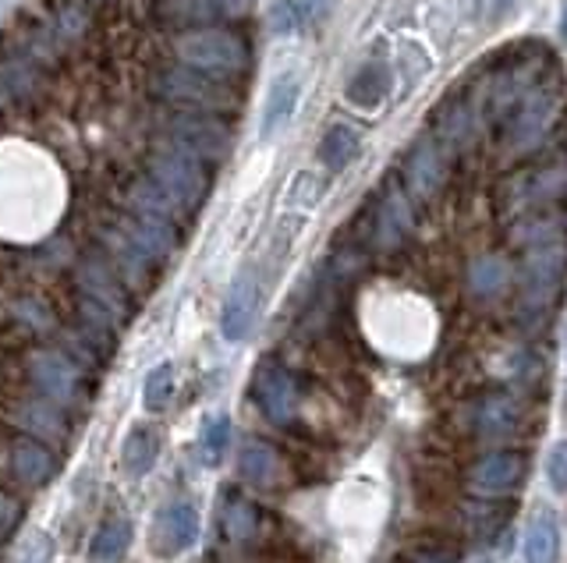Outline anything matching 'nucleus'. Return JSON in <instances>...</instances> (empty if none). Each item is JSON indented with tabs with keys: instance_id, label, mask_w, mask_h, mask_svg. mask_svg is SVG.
I'll return each mask as SVG.
<instances>
[{
	"instance_id": "1",
	"label": "nucleus",
	"mask_w": 567,
	"mask_h": 563,
	"mask_svg": "<svg viewBox=\"0 0 567 563\" xmlns=\"http://www.w3.org/2000/svg\"><path fill=\"white\" fill-rule=\"evenodd\" d=\"M564 273H567V242L564 238L525 248V259H521L518 316L543 319L549 313V305L557 302Z\"/></svg>"
},
{
	"instance_id": "2",
	"label": "nucleus",
	"mask_w": 567,
	"mask_h": 563,
	"mask_svg": "<svg viewBox=\"0 0 567 563\" xmlns=\"http://www.w3.org/2000/svg\"><path fill=\"white\" fill-rule=\"evenodd\" d=\"M149 181L188 216L199 210L206 191H210V171H206L199 156H192L182 145L171 142L149 156Z\"/></svg>"
},
{
	"instance_id": "3",
	"label": "nucleus",
	"mask_w": 567,
	"mask_h": 563,
	"mask_svg": "<svg viewBox=\"0 0 567 563\" xmlns=\"http://www.w3.org/2000/svg\"><path fill=\"white\" fill-rule=\"evenodd\" d=\"M174 50L202 75H242L248 68V43L231 28H192L177 36Z\"/></svg>"
},
{
	"instance_id": "4",
	"label": "nucleus",
	"mask_w": 567,
	"mask_h": 563,
	"mask_svg": "<svg viewBox=\"0 0 567 563\" xmlns=\"http://www.w3.org/2000/svg\"><path fill=\"white\" fill-rule=\"evenodd\" d=\"M28 383L47 404H79L85 401V373L65 351L36 348L28 354Z\"/></svg>"
},
{
	"instance_id": "5",
	"label": "nucleus",
	"mask_w": 567,
	"mask_h": 563,
	"mask_svg": "<svg viewBox=\"0 0 567 563\" xmlns=\"http://www.w3.org/2000/svg\"><path fill=\"white\" fill-rule=\"evenodd\" d=\"M557 117H560V96H557V89L535 85L532 93L511 110V117L504 121L507 145H511L514 153L535 150V145H540L549 136V128L557 125Z\"/></svg>"
},
{
	"instance_id": "6",
	"label": "nucleus",
	"mask_w": 567,
	"mask_h": 563,
	"mask_svg": "<svg viewBox=\"0 0 567 563\" xmlns=\"http://www.w3.org/2000/svg\"><path fill=\"white\" fill-rule=\"evenodd\" d=\"M529 482V457L518 450H494L468 471V489L479 500H511Z\"/></svg>"
},
{
	"instance_id": "7",
	"label": "nucleus",
	"mask_w": 567,
	"mask_h": 563,
	"mask_svg": "<svg viewBox=\"0 0 567 563\" xmlns=\"http://www.w3.org/2000/svg\"><path fill=\"white\" fill-rule=\"evenodd\" d=\"M252 401L274 425H291L302 408V390H298L291 368H284L280 362H263L252 376Z\"/></svg>"
},
{
	"instance_id": "8",
	"label": "nucleus",
	"mask_w": 567,
	"mask_h": 563,
	"mask_svg": "<svg viewBox=\"0 0 567 563\" xmlns=\"http://www.w3.org/2000/svg\"><path fill=\"white\" fill-rule=\"evenodd\" d=\"M567 199V163H546L525 174H514L504 185V210H532V206Z\"/></svg>"
},
{
	"instance_id": "9",
	"label": "nucleus",
	"mask_w": 567,
	"mask_h": 563,
	"mask_svg": "<svg viewBox=\"0 0 567 563\" xmlns=\"http://www.w3.org/2000/svg\"><path fill=\"white\" fill-rule=\"evenodd\" d=\"M401 181H405L408 199L432 202L447 185V153L437 139H419L405 153V167H401Z\"/></svg>"
},
{
	"instance_id": "10",
	"label": "nucleus",
	"mask_w": 567,
	"mask_h": 563,
	"mask_svg": "<svg viewBox=\"0 0 567 563\" xmlns=\"http://www.w3.org/2000/svg\"><path fill=\"white\" fill-rule=\"evenodd\" d=\"M199 542V511L188 500H174L160 507L153 531H149V550L160 560H174Z\"/></svg>"
},
{
	"instance_id": "11",
	"label": "nucleus",
	"mask_w": 567,
	"mask_h": 563,
	"mask_svg": "<svg viewBox=\"0 0 567 563\" xmlns=\"http://www.w3.org/2000/svg\"><path fill=\"white\" fill-rule=\"evenodd\" d=\"M160 93L174 99V103H185V107H196L199 114H210L228 107L234 99V93L223 82L202 75L196 68H177V71H163L160 75Z\"/></svg>"
},
{
	"instance_id": "12",
	"label": "nucleus",
	"mask_w": 567,
	"mask_h": 563,
	"mask_svg": "<svg viewBox=\"0 0 567 563\" xmlns=\"http://www.w3.org/2000/svg\"><path fill=\"white\" fill-rule=\"evenodd\" d=\"M171 142L182 145L185 153L199 156L202 163L210 160H223L231 145V131L223 128L213 114H177L171 125Z\"/></svg>"
},
{
	"instance_id": "13",
	"label": "nucleus",
	"mask_w": 567,
	"mask_h": 563,
	"mask_svg": "<svg viewBox=\"0 0 567 563\" xmlns=\"http://www.w3.org/2000/svg\"><path fill=\"white\" fill-rule=\"evenodd\" d=\"M259 316V277L256 270H242L228 288V298H223L220 308V333L231 344H242V340L252 333Z\"/></svg>"
},
{
	"instance_id": "14",
	"label": "nucleus",
	"mask_w": 567,
	"mask_h": 563,
	"mask_svg": "<svg viewBox=\"0 0 567 563\" xmlns=\"http://www.w3.org/2000/svg\"><path fill=\"white\" fill-rule=\"evenodd\" d=\"M415 231V210L408 191H401L397 185L383 188V199L377 206V220H372V242L383 251H394L408 242V234Z\"/></svg>"
},
{
	"instance_id": "15",
	"label": "nucleus",
	"mask_w": 567,
	"mask_h": 563,
	"mask_svg": "<svg viewBox=\"0 0 567 563\" xmlns=\"http://www.w3.org/2000/svg\"><path fill=\"white\" fill-rule=\"evenodd\" d=\"M8 457H11V476L19 482H25V485H33V489L50 485L54 476H57L54 450L36 436H14Z\"/></svg>"
},
{
	"instance_id": "16",
	"label": "nucleus",
	"mask_w": 567,
	"mask_h": 563,
	"mask_svg": "<svg viewBox=\"0 0 567 563\" xmlns=\"http://www.w3.org/2000/svg\"><path fill=\"white\" fill-rule=\"evenodd\" d=\"M252 0H167L163 4V22L167 25H213L248 14Z\"/></svg>"
},
{
	"instance_id": "17",
	"label": "nucleus",
	"mask_w": 567,
	"mask_h": 563,
	"mask_svg": "<svg viewBox=\"0 0 567 563\" xmlns=\"http://www.w3.org/2000/svg\"><path fill=\"white\" fill-rule=\"evenodd\" d=\"M259 528H263V514L256 503H252L245 493H238V489H228L220 500V531H223V539H228V546L256 542Z\"/></svg>"
},
{
	"instance_id": "18",
	"label": "nucleus",
	"mask_w": 567,
	"mask_h": 563,
	"mask_svg": "<svg viewBox=\"0 0 567 563\" xmlns=\"http://www.w3.org/2000/svg\"><path fill=\"white\" fill-rule=\"evenodd\" d=\"M525 411L511 394H489L475 404V433L483 439H507L521 429Z\"/></svg>"
},
{
	"instance_id": "19",
	"label": "nucleus",
	"mask_w": 567,
	"mask_h": 563,
	"mask_svg": "<svg viewBox=\"0 0 567 563\" xmlns=\"http://www.w3.org/2000/svg\"><path fill=\"white\" fill-rule=\"evenodd\" d=\"M298 96H302V82L291 71H284V75L274 79L270 93H266V107H263V117H259V139L270 142L274 136H280L284 125L294 117V107H298Z\"/></svg>"
},
{
	"instance_id": "20",
	"label": "nucleus",
	"mask_w": 567,
	"mask_h": 563,
	"mask_svg": "<svg viewBox=\"0 0 567 563\" xmlns=\"http://www.w3.org/2000/svg\"><path fill=\"white\" fill-rule=\"evenodd\" d=\"M238 476L256 489H270L280 476V454L266 439H245L242 454H238Z\"/></svg>"
},
{
	"instance_id": "21",
	"label": "nucleus",
	"mask_w": 567,
	"mask_h": 563,
	"mask_svg": "<svg viewBox=\"0 0 567 563\" xmlns=\"http://www.w3.org/2000/svg\"><path fill=\"white\" fill-rule=\"evenodd\" d=\"M437 128L447 150H458V153L468 150L475 142V107L465 99H447L437 114Z\"/></svg>"
},
{
	"instance_id": "22",
	"label": "nucleus",
	"mask_w": 567,
	"mask_h": 563,
	"mask_svg": "<svg viewBox=\"0 0 567 563\" xmlns=\"http://www.w3.org/2000/svg\"><path fill=\"white\" fill-rule=\"evenodd\" d=\"M160 457V433L153 425H136L131 433L125 436V447H121V468L128 471L131 479H142L153 471Z\"/></svg>"
},
{
	"instance_id": "23",
	"label": "nucleus",
	"mask_w": 567,
	"mask_h": 563,
	"mask_svg": "<svg viewBox=\"0 0 567 563\" xmlns=\"http://www.w3.org/2000/svg\"><path fill=\"white\" fill-rule=\"evenodd\" d=\"M557 553H560V525L549 514H535L525 528V539H521V556H525V563H554Z\"/></svg>"
},
{
	"instance_id": "24",
	"label": "nucleus",
	"mask_w": 567,
	"mask_h": 563,
	"mask_svg": "<svg viewBox=\"0 0 567 563\" xmlns=\"http://www.w3.org/2000/svg\"><path fill=\"white\" fill-rule=\"evenodd\" d=\"M511 521V507L500 500H479L465 507V528L475 542H494Z\"/></svg>"
},
{
	"instance_id": "25",
	"label": "nucleus",
	"mask_w": 567,
	"mask_h": 563,
	"mask_svg": "<svg viewBox=\"0 0 567 563\" xmlns=\"http://www.w3.org/2000/svg\"><path fill=\"white\" fill-rule=\"evenodd\" d=\"M362 150V136L351 125H331L320 142V163L331 174H340Z\"/></svg>"
},
{
	"instance_id": "26",
	"label": "nucleus",
	"mask_w": 567,
	"mask_h": 563,
	"mask_svg": "<svg viewBox=\"0 0 567 563\" xmlns=\"http://www.w3.org/2000/svg\"><path fill=\"white\" fill-rule=\"evenodd\" d=\"M507 284H511V266H507L504 256H483L468 266V291L475 298H483V302L497 298V294H504Z\"/></svg>"
},
{
	"instance_id": "27",
	"label": "nucleus",
	"mask_w": 567,
	"mask_h": 563,
	"mask_svg": "<svg viewBox=\"0 0 567 563\" xmlns=\"http://www.w3.org/2000/svg\"><path fill=\"white\" fill-rule=\"evenodd\" d=\"M131 542V521L128 517H107L96 531H93V542H89V560L93 563H114L128 550Z\"/></svg>"
},
{
	"instance_id": "28",
	"label": "nucleus",
	"mask_w": 567,
	"mask_h": 563,
	"mask_svg": "<svg viewBox=\"0 0 567 563\" xmlns=\"http://www.w3.org/2000/svg\"><path fill=\"white\" fill-rule=\"evenodd\" d=\"M386 93H391V75H386L383 64H366L348 85V99L362 110H377Z\"/></svg>"
},
{
	"instance_id": "29",
	"label": "nucleus",
	"mask_w": 567,
	"mask_h": 563,
	"mask_svg": "<svg viewBox=\"0 0 567 563\" xmlns=\"http://www.w3.org/2000/svg\"><path fill=\"white\" fill-rule=\"evenodd\" d=\"M228 447H231V419L223 411L210 414V419H202L199 425V461L217 468L223 457H228Z\"/></svg>"
},
{
	"instance_id": "30",
	"label": "nucleus",
	"mask_w": 567,
	"mask_h": 563,
	"mask_svg": "<svg viewBox=\"0 0 567 563\" xmlns=\"http://www.w3.org/2000/svg\"><path fill=\"white\" fill-rule=\"evenodd\" d=\"M8 322L11 326H19V330L28 337V340H39V337H47L54 330V316H50V308L36 302V298H19V302H11L8 308Z\"/></svg>"
},
{
	"instance_id": "31",
	"label": "nucleus",
	"mask_w": 567,
	"mask_h": 563,
	"mask_svg": "<svg viewBox=\"0 0 567 563\" xmlns=\"http://www.w3.org/2000/svg\"><path fill=\"white\" fill-rule=\"evenodd\" d=\"M174 397V362H160L142 379V404L146 411H163Z\"/></svg>"
},
{
	"instance_id": "32",
	"label": "nucleus",
	"mask_w": 567,
	"mask_h": 563,
	"mask_svg": "<svg viewBox=\"0 0 567 563\" xmlns=\"http://www.w3.org/2000/svg\"><path fill=\"white\" fill-rule=\"evenodd\" d=\"M19 521H22V503H19V496H11L8 489H0V553H4V546L14 536Z\"/></svg>"
},
{
	"instance_id": "33",
	"label": "nucleus",
	"mask_w": 567,
	"mask_h": 563,
	"mask_svg": "<svg viewBox=\"0 0 567 563\" xmlns=\"http://www.w3.org/2000/svg\"><path fill=\"white\" fill-rule=\"evenodd\" d=\"M546 479L554 493H567V439L554 443L546 457Z\"/></svg>"
},
{
	"instance_id": "34",
	"label": "nucleus",
	"mask_w": 567,
	"mask_h": 563,
	"mask_svg": "<svg viewBox=\"0 0 567 563\" xmlns=\"http://www.w3.org/2000/svg\"><path fill=\"white\" fill-rule=\"evenodd\" d=\"M320 196H323V181L316 174H298L294 177V185H291V191H288V202L291 206H316L320 202Z\"/></svg>"
},
{
	"instance_id": "35",
	"label": "nucleus",
	"mask_w": 567,
	"mask_h": 563,
	"mask_svg": "<svg viewBox=\"0 0 567 563\" xmlns=\"http://www.w3.org/2000/svg\"><path fill=\"white\" fill-rule=\"evenodd\" d=\"M294 28H302L294 0H280V4H274V11H270V33L288 36V33H294Z\"/></svg>"
},
{
	"instance_id": "36",
	"label": "nucleus",
	"mask_w": 567,
	"mask_h": 563,
	"mask_svg": "<svg viewBox=\"0 0 567 563\" xmlns=\"http://www.w3.org/2000/svg\"><path fill=\"white\" fill-rule=\"evenodd\" d=\"M408 563H461V553L454 546H419L408 553Z\"/></svg>"
},
{
	"instance_id": "37",
	"label": "nucleus",
	"mask_w": 567,
	"mask_h": 563,
	"mask_svg": "<svg viewBox=\"0 0 567 563\" xmlns=\"http://www.w3.org/2000/svg\"><path fill=\"white\" fill-rule=\"evenodd\" d=\"M294 8H298V19H302V28H305V25H320L326 19L331 0H294Z\"/></svg>"
},
{
	"instance_id": "38",
	"label": "nucleus",
	"mask_w": 567,
	"mask_h": 563,
	"mask_svg": "<svg viewBox=\"0 0 567 563\" xmlns=\"http://www.w3.org/2000/svg\"><path fill=\"white\" fill-rule=\"evenodd\" d=\"M560 33H564V39H567V4H564V19H560Z\"/></svg>"
},
{
	"instance_id": "39",
	"label": "nucleus",
	"mask_w": 567,
	"mask_h": 563,
	"mask_svg": "<svg viewBox=\"0 0 567 563\" xmlns=\"http://www.w3.org/2000/svg\"><path fill=\"white\" fill-rule=\"evenodd\" d=\"M472 563H489V560H472Z\"/></svg>"
}]
</instances>
